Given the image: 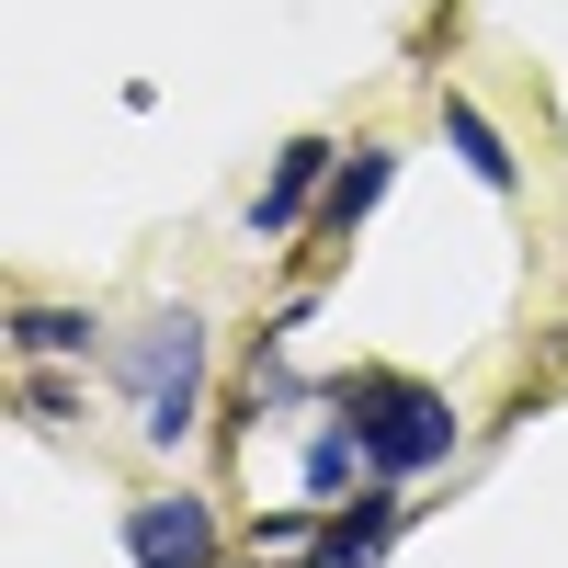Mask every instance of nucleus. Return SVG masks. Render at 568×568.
<instances>
[{"label": "nucleus", "mask_w": 568, "mask_h": 568, "mask_svg": "<svg viewBox=\"0 0 568 568\" xmlns=\"http://www.w3.org/2000/svg\"><path fill=\"white\" fill-rule=\"evenodd\" d=\"M329 409L364 433V466L375 478H444L455 444H466V409L433 387V375H398V364H353V375H329Z\"/></svg>", "instance_id": "nucleus-2"}, {"label": "nucleus", "mask_w": 568, "mask_h": 568, "mask_svg": "<svg viewBox=\"0 0 568 568\" xmlns=\"http://www.w3.org/2000/svg\"><path fill=\"white\" fill-rule=\"evenodd\" d=\"M398 535H409V489H398V478H364L353 500L318 511V557H307V568H375Z\"/></svg>", "instance_id": "nucleus-5"}, {"label": "nucleus", "mask_w": 568, "mask_h": 568, "mask_svg": "<svg viewBox=\"0 0 568 568\" xmlns=\"http://www.w3.org/2000/svg\"><path fill=\"white\" fill-rule=\"evenodd\" d=\"M364 478H375V466H364V433H353V420H342V409H329V420H318V433L296 444V489H307V500H353Z\"/></svg>", "instance_id": "nucleus-9"}, {"label": "nucleus", "mask_w": 568, "mask_h": 568, "mask_svg": "<svg viewBox=\"0 0 568 568\" xmlns=\"http://www.w3.org/2000/svg\"><path fill=\"white\" fill-rule=\"evenodd\" d=\"M103 353H114V329L91 307H69V296H23L12 307V364H103Z\"/></svg>", "instance_id": "nucleus-7"}, {"label": "nucleus", "mask_w": 568, "mask_h": 568, "mask_svg": "<svg viewBox=\"0 0 568 568\" xmlns=\"http://www.w3.org/2000/svg\"><path fill=\"white\" fill-rule=\"evenodd\" d=\"M444 149L478 171V194H524V149L500 136V114L489 103H466V91H444Z\"/></svg>", "instance_id": "nucleus-8"}, {"label": "nucleus", "mask_w": 568, "mask_h": 568, "mask_svg": "<svg viewBox=\"0 0 568 568\" xmlns=\"http://www.w3.org/2000/svg\"><path fill=\"white\" fill-rule=\"evenodd\" d=\"M114 546H125V568H227V511L171 478L114 511Z\"/></svg>", "instance_id": "nucleus-3"}, {"label": "nucleus", "mask_w": 568, "mask_h": 568, "mask_svg": "<svg viewBox=\"0 0 568 568\" xmlns=\"http://www.w3.org/2000/svg\"><path fill=\"white\" fill-rule=\"evenodd\" d=\"M329 171H342V136H284L273 149V182L251 194V251H307V216H318V194H329Z\"/></svg>", "instance_id": "nucleus-4"}, {"label": "nucleus", "mask_w": 568, "mask_h": 568, "mask_svg": "<svg viewBox=\"0 0 568 568\" xmlns=\"http://www.w3.org/2000/svg\"><path fill=\"white\" fill-rule=\"evenodd\" d=\"M114 398H125V433L149 444V455H182L205 433V387H216V329L194 296H149L136 307V329H114Z\"/></svg>", "instance_id": "nucleus-1"}, {"label": "nucleus", "mask_w": 568, "mask_h": 568, "mask_svg": "<svg viewBox=\"0 0 568 568\" xmlns=\"http://www.w3.org/2000/svg\"><path fill=\"white\" fill-rule=\"evenodd\" d=\"M387 182H398V149H387V136H353L342 171H329V194H318V216H307V251H342L353 227L387 205Z\"/></svg>", "instance_id": "nucleus-6"}, {"label": "nucleus", "mask_w": 568, "mask_h": 568, "mask_svg": "<svg viewBox=\"0 0 568 568\" xmlns=\"http://www.w3.org/2000/svg\"><path fill=\"white\" fill-rule=\"evenodd\" d=\"M23 420H34V433H80V387H69V364H23Z\"/></svg>", "instance_id": "nucleus-10"}]
</instances>
